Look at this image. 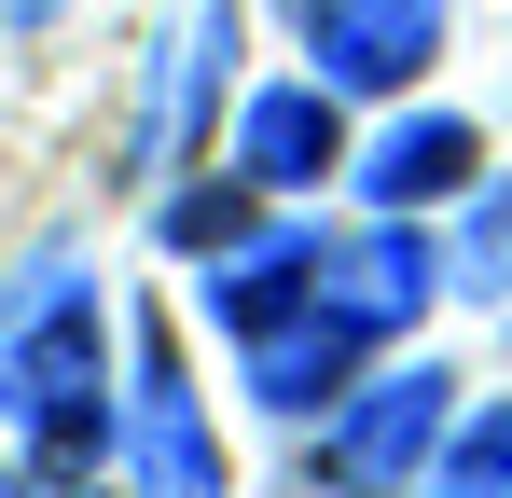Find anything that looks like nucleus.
<instances>
[{"instance_id": "7ed1b4c3", "label": "nucleus", "mask_w": 512, "mask_h": 498, "mask_svg": "<svg viewBox=\"0 0 512 498\" xmlns=\"http://www.w3.org/2000/svg\"><path fill=\"white\" fill-rule=\"evenodd\" d=\"M305 42H319V83L333 97H388V83H416L443 56V0H319Z\"/></svg>"}, {"instance_id": "9b49d317", "label": "nucleus", "mask_w": 512, "mask_h": 498, "mask_svg": "<svg viewBox=\"0 0 512 498\" xmlns=\"http://www.w3.org/2000/svg\"><path fill=\"white\" fill-rule=\"evenodd\" d=\"M167 236H180V249H236V236H250V194H180Z\"/></svg>"}, {"instance_id": "f03ea898", "label": "nucleus", "mask_w": 512, "mask_h": 498, "mask_svg": "<svg viewBox=\"0 0 512 498\" xmlns=\"http://www.w3.org/2000/svg\"><path fill=\"white\" fill-rule=\"evenodd\" d=\"M443 415H457V374H443V360H402V374H374V388L333 415V471H346V485H402V471H429Z\"/></svg>"}, {"instance_id": "1a4fd4ad", "label": "nucleus", "mask_w": 512, "mask_h": 498, "mask_svg": "<svg viewBox=\"0 0 512 498\" xmlns=\"http://www.w3.org/2000/svg\"><path fill=\"white\" fill-rule=\"evenodd\" d=\"M443 498H512V402L457 429V457H443Z\"/></svg>"}, {"instance_id": "0eeeda50", "label": "nucleus", "mask_w": 512, "mask_h": 498, "mask_svg": "<svg viewBox=\"0 0 512 498\" xmlns=\"http://www.w3.org/2000/svg\"><path fill=\"white\" fill-rule=\"evenodd\" d=\"M319 291H333V305H346V319H360V332L416 319V305H429V236H360V249H346V263H333V249H319Z\"/></svg>"}, {"instance_id": "ddd939ff", "label": "nucleus", "mask_w": 512, "mask_h": 498, "mask_svg": "<svg viewBox=\"0 0 512 498\" xmlns=\"http://www.w3.org/2000/svg\"><path fill=\"white\" fill-rule=\"evenodd\" d=\"M291 14H319V0H291Z\"/></svg>"}, {"instance_id": "6e6552de", "label": "nucleus", "mask_w": 512, "mask_h": 498, "mask_svg": "<svg viewBox=\"0 0 512 498\" xmlns=\"http://www.w3.org/2000/svg\"><path fill=\"white\" fill-rule=\"evenodd\" d=\"M457 180H471V125H457V111H429V125H388V139H374V194H388V208L457 194Z\"/></svg>"}, {"instance_id": "9d476101", "label": "nucleus", "mask_w": 512, "mask_h": 498, "mask_svg": "<svg viewBox=\"0 0 512 498\" xmlns=\"http://www.w3.org/2000/svg\"><path fill=\"white\" fill-rule=\"evenodd\" d=\"M457 291L512 305V194H485V208H471V236H457Z\"/></svg>"}, {"instance_id": "39448f33", "label": "nucleus", "mask_w": 512, "mask_h": 498, "mask_svg": "<svg viewBox=\"0 0 512 498\" xmlns=\"http://www.w3.org/2000/svg\"><path fill=\"white\" fill-rule=\"evenodd\" d=\"M125 457H139V498H222V443H208V415H194L167 346L139 360V443Z\"/></svg>"}, {"instance_id": "f257e3e1", "label": "nucleus", "mask_w": 512, "mask_h": 498, "mask_svg": "<svg viewBox=\"0 0 512 498\" xmlns=\"http://www.w3.org/2000/svg\"><path fill=\"white\" fill-rule=\"evenodd\" d=\"M97 360H111V319H97V291H70V277H28V305H14V332H0V415L28 429V443H84L97 429Z\"/></svg>"}, {"instance_id": "20e7f679", "label": "nucleus", "mask_w": 512, "mask_h": 498, "mask_svg": "<svg viewBox=\"0 0 512 498\" xmlns=\"http://www.w3.org/2000/svg\"><path fill=\"white\" fill-rule=\"evenodd\" d=\"M346 360H360V319H346L319 277H305L277 319H250V388H263V402H319Z\"/></svg>"}, {"instance_id": "f8f14e48", "label": "nucleus", "mask_w": 512, "mask_h": 498, "mask_svg": "<svg viewBox=\"0 0 512 498\" xmlns=\"http://www.w3.org/2000/svg\"><path fill=\"white\" fill-rule=\"evenodd\" d=\"M70 0H0V42H28V28H56Z\"/></svg>"}, {"instance_id": "423d86ee", "label": "nucleus", "mask_w": 512, "mask_h": 498, "mask_svg": "<svg viewBox=\"0 0 512 498\" xmlns=\"http://www.w3.org/2000/svg\"><path fill=\"white\" fill-rule=\"evenodd\" d=\"M236 166H250L263 194H305L333 166V83H263L250 111H236Z\"/></svg>"}]
</instances>
